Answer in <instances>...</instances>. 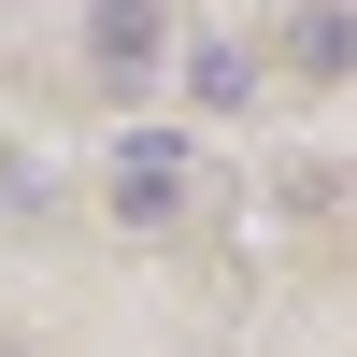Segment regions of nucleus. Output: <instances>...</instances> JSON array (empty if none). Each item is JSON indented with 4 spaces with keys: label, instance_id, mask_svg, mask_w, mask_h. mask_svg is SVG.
I'll return each instance as SVG.
<instances>
[{
    "label": "nucleus",
    "instance_id": "1",
    "mask_svg": "<svg viewBox=\"0 0 357 357\" xmlns=\"http://www.w3.org/2000/svg\"><path fill=\"white\" fill-rule=\"evenodd\" d=\"M114 215H129V229H172V215H186V143H172V129H114Z\"/></svg>",
    "mask_w": 357,
    "mask_h": 357
},
{
    "label": "nucleus",
    "instance_id": "2",
    "mask_svg": "<svg viewBox=\"0 0 357 357\" xmlns=\"http://www.w3.org/2000/svg\"><path fill=\"white\" fill-rule=\"evenodd\" d=\"M158 57H172V15H158V0H86V72H100V86H158Z\"/></svg>",
    "mask_w": 357,
    "mask_h": 357
},
{
    "label": "nucleus",
    "instance_id": "3",
    "mask_svg": "<svg viewBox=\"0 0 357 357\" xmlns=\"http://www.w3.org/2000/svg\"><path fill=\"white\" fill-rule=\"evenodd\" d=\"M172 86H186V100H200V114H243V100H257V57H243V43H229V29H200V43H186V57H172Z\"/></svg>",
    "mask_w": 357,
    "mask_h": 357
},
{
    "label": "nucleus",
    "instance_id": "4",
    "mask_svg": "<svg viewBox=\"0 0 357 357\" xmlns=\"http://www.w3.org/2000/svg\"><path fill=\"white\" fill-rule=\"evenodd\" d=\"M286 72H301V86H343V72H357V15H343V0H301V29H286Z\"/></svg>",
    "mask_w": 357,
    "mask_h": 357
}]
</instances>
